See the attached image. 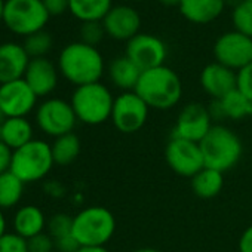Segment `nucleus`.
<instances>
[{"label":"nucleus","instance_id":"obj_1","mask_svg":"<svg viewBox=\"0 0 252 252\" xmlns=\"http://www.w3.org/2000/svg\"><path fill=\"white\" fill-rule=\"evenodd\" d=\"M58 70L70 83L76 85V88L95 83L102 77L104 58L95 46L73 42L61 51Z\"/></svg>","mask_w":252,"mask_h":252},{"label":"nucleus","instance_id":"obj_2","mask_svg":"<svg viewBox=\"0 0 252 252\" xmlns=\"http://www.w3.org/2000/svg\"><path fill=\"white\" fill-rule=\"evenodd\" d=\"M135 92L150 108L169 110L180 102L183 83L172 68L160 65L141 73Z\"/></svg>","mask_w":252,"mask_h":252},{"label":"nucleus","instance_id":"obj_3","mask_svg":"<svg viewBox=\"0 0 252 252\" xmlns=\"http://www.w3.org/2000/svg\"><path fill=\"white\" fill-rule=\"evenodd\" d=\"M205 168L215 169L218 172H225L231 169L242 156V141L228 128L215 125L206 137L199 143Z\"/></svg>","mask_w":252,"mask_h":252},{"label":"nucleus","instance_id":"obj_4","mask_svg":"<svg viewBox=\"0 0 252 252\" xmlns=\"http://www.w3.org/2000/svg\"><path fill=\"white\" fill-rule=\"evenodd\" d=\"M77 120L86 125H101L111 117L114 98L101 82L77 86L70 101Z\"/></svg>","mask_w":252,"mask_h":252},{"label":"nucleus","instance_id":"obj_5","mask_svg":"<svg viewBox=\"0 0 252 252\" xmlns=\"http://www.w3.org/2000/svg\"><path fill=\"white\" fill-rule=\"evenodd\" d=\"M116 220L102 206H89L73 217V234L80 246H104L113 237Z\"/></svg>","mask_w":252,"mask_h":252},{"label":"nucleus","instance_id":"obj_6","mask_svg":"<svg viewBox=\"0 0 252 252\" xmlns=\"http://www.w3.org/2000/svg\"><path fill=\"white\" fill-rule=\"evenodd\" d=\"M54 165L51 144L42 140H32L26 146L14 150L11 171L27 184L43 180Z\"/></svg>","mask_w":252,"mask_h":252},{"label":"nucleus","instance_id":"obj_7","mask_svg":"<svg viewBox=\"0 0 252 252\" xmlns=\"http://www.w3.org/2000/svg\"><path fill=\"white\" fill-rule=\"evenodd\" d=\"M51 15L42 0H6L3 24L18 36H32L45 30Z\"/></svg>","mask_w":252,"mask_h":252},{"label":"nucleus","instance_id":"obj_8","mask_svg":"<svg viewBox=\"0 0 252 252\" xmlns=\"http://www.w3.org/2000/svg\"><path fill=\"white\" fill-rule=\"evenodd\" d=\"M150 107L140 98L135 91L122 92L114 98L111 122L122 134H135L147 122Z\"/></svg>","mask_w":252,"mask_h":252},{"label":"nucleus","instance_id":"obj_9","mask_svg":"<svg viewBox=\"0 0 252 252\" xmlns=\"http://www.w3.org/2000/svg\"><path fill=\"white\" fill-rule=\"evenodd\" d=\"M36 122L46 135L58 138L73 132L77 117L70 102L60 98H51L39 105Z\"/></svg>","mask_w":252,"mask_h":252},{"label":"nucleus","instance_id":"obj_10","mask_svg":"<svg viewBox=\"0 0 252 252\" xmlns=\"http://www.w3.org/2000/svg\"><path fill=\"white\" fill-rule=\"evenodd\" d=\"M215 61L239 71L252 63V37L236 30L221 34L214 45Z\"/></svg>","mask_w":252,"mask_h":252},{"label":"nucleus","instance_id":"obj_11","mask_svg":"<svg viewBox=\"0 0 252 252\" xmlns=\"http://www.w3.org/2000/svg\"><path fill=\"white\" fill-rule=\"evenodd\" d=\"M126 57H128L141 71L165 65L168 49L165 42L153 34L138 33L126 42Z\"/></svg>","mask_w":252,"mask_h":252},{"label":"nucleus","instance_id":"obj_12","mask_svg":"<svg viewBox=\"0 0 252 252\" xmlns=\"http://www.w3.org/2000/svg\"><path fill=\"white\" fill-rule=\"evenodd\" d=\"M165 159L169 168L181 177H194L205 168L203 155L199 143L172 137L165 150Z\"/></svg>","mask_w":252,"mask_h":252},{"label":"nucleus","instance_id":"obj_13","mask_svg":"<svg viewBox=\"0 0 252 252\" xmlns=\"http://www.w3.org/2000/svg\"><path fill=\"white\" fill-rule=\"evenodd\" d=\"M212 116L203 104H187L178 114L172 137L200 143L212 128Z\"/></svg>","mask_w":252,"mask_h":252},{"label":"nucleus","instance_id":"obj_14","mask_svg":"<svg viewBox=\"0 0 252 252\" xmlns=\"http://www.w3.org/2000/svg\"><path fill=\"white\" fill-rule=\"evenodd\" d=\"M37 95L24 79L0 85V108L6 117H26L36 107Z\"/></svg>","mask_w":252,"mask_h":252},{"label":"nucleus","instance_id":"obj_15","mask_svg":"<svg viewBox=\"0 0 252 252\" xmlns=\"http://www.w3.org/2000/svg\"><path fill=\"white\" fill-rule=\"evenodd\" d=\"M108 34L114 40L128 42L140 33L141 17L129 5H116L101 21Z\"/></svg>","mask_w":252,"mask_h":252},{"label":"nucleus","instance_id":"obj_16","mask_svg":"<svg viewBox=\"0 0 252 252\" xmlns=\"http://www.w3.org/2000/svg\"><path fill=\"white\" fill-rule=\"evenodd\" d=\"M203 91L214 99H221L231 91L237 89V71L220 64L211 63L200 73Z\"/></svg>","mask_w":252,"mask_h":252},{"label":"nucleus","instance_id":"obj_17","mask_svg":"<svg viewBox=\"0 0 252 252\" xmlns=\"http://www.w3.org/2000/svg\"><path fill=\"white\" fill-rule=\"evenodd\" d=\"M33 92L39 96H46L52 94L58 85V70L52 61L46 57L43 58H33L29 63L26 74L23 77Z\"/></svg>","mask_w":252,"mask_h":252},{"label":"nucleus","instance_id":"obj_18","mask_svg":"<svg viewBox=\"0 0 252 252\" xmlns=\"http://www.w3.org/2000/svg\"><path fill=\"white\" fill-rule=\"evenodd\" d=\"M30 60L23 45L14 42L0 45V85L23 79Z\"/></svg>","mask_w":252,"mask_h":252},{"label":"nucleus","instance_id":"obj_19","mask_svg":"<svg viewBox=\"0 0 252 252\" xmlns=\"http://www.w3.org/2000/svg\"><path fill=\"white\" fill-rule=\"evenodd\" d=\"M225 5V0H181L178 8L187 21L209 24L222 14Z\"/></svg>","mask_w":252,"mask_h":252},{"label":"nucleus","instance_id":"obj_20","mask_svg":"<svg viewBox=\"0 0 252 252\" xmlns=\"http://www.w3.org/2000/svg\"><path fill=\"white\" fill-rule=\"evenodd\" d=\"M211 116L228 117L231 120H242L252 116V101L242 94L239 89L231 91L221 99H214L211 108Z\"/></svg>","mask_w":252,"mask_h":252},{"label":"nucleus","instance_id":"obj_21","mask_svg":"<svg viewBox=\"0 0 252 252\" xmlns=\"http://www.w3.org/2000/svg\"><path fill=\"white\" fill-rule=\"evenodd\" d=\"M141 73L143 71L126 55L114 58L108 67V76H110L111 83L116 88L122 89L123 92L135 91L138 80L141 77Z\"/></svg>","mask_w":252,"mask_h":252},{"label":"nucleus","instance_id":"obj_22","mask_svg":"<svg viewBox=\"0 0 252 252\" xmlns=\"http://www.w3.org/2000/svg\"><path fill=\"white\" fill-rule=\"evenodd\" d=\"M46 227V218L40 208L34 205H26L20 208L14 217V233L24 237L26 240L43 233Z\"/></svg>","mask_w":252,"mask_h":252},{"label":"nucleus","instance_id":"obj_23","mask_svg":"<svg viewBox=\"0 0 252 252\" xmlns=\"http://www.w3.org/2000/svg\"><path fill=\"white\" fill-rule=\"evenodd\" d=\"M33 138V126L27 117H8L0 128V141H3L12 152L26 146Z\"/></svg>","mask_w":252,"mask_h":252},{"label":"nucleus","instance_id":"obj_24","mask_svg":"<svg viewBox=\"0 0 252 252\" xmlns=\"http://www.w3.org/2000/svg\"><path fill=\"white\" fill-rule=\"evenodd\" d=\"M113 8V0H70V12L82 23L102 21Z\"/></svg>","mask_w":252,"mask_h":252},{"label":"nucleus","instance_id":"obj_25","mask_svg":"<svg viewBox=\"0 0 252 252\" xmlns=\"http://www.w3.org/2000/svg\"><path fill=\"white\" fill-rule=\"evenodd\" d=\"M224 186L222 172L203 168L194 177H191V189L196 196L202 199H212L220 194Z\"/></svg>","mask_w":252,"mask_h":252},{"label":"nucleus","instance_id":"obj_26","mask_svg":"<svg viewBox=\"0 0 252 252\" xmlns=\"http://www.w3.org/2000/svg\"><path fill=\"white\" fill-rule=\"evenodd\" d=\"M52 158L57 165L67 166L73 163L79 155H80V140L76 134L70 132L65 135H61L55 138V141L51 144Z\"/></svg>","mask_w":252,"mask_h":252},{"label":"nucleus","instance_id":"obj_27","mask_svg":"<svg viewBox=\"0 0 252 252\" xmlns=\"http://www.w3.org/2000/svg\"><path fill=\"white\" fill-rule=\"evenodd\" d=\"M24 186L11 169L0 175V209L14 208L23 197Z\"/></svg>","mask_w":252,"mask_h":252},{"label":"nucleus","instance_id":"obj_28","mask_svg":"<svg viewBox=\"0 0 252 252\" xmlns=\"http://www.w3.org/2000/svg\"><path fill=\"white\" fill-rule=\"evenodd\" d=\"M23 46L32 60L33 58H43L52 48V37L48 32L42 30V32H37L32 36H27Z\"/></svg>","mask_w":252,"mask_h":252},{"label":"nucleus","instance_id":"obj_29","mask_svg":"<svg viewBox=\"0 0 252 252\" xmlns=\"http://www.w3.org/2000/svg\"><path fill=\"white\" fill-rule=\"evenodd\" d=\"M231 21L236 32L252 37V2H240L233 6Z\"/></svg>","mask_w":252,"mask_h":252},{"label":"nucleus","instance_id":"obj_30","mask_svg":"<svg viewBox=\"0 0 252 252\" xmlns=\"http://www.w3.org/2000/svg\"><path fill=\"white\" fill-rule=\"evenodd\" d=\"M48 227V233L52 236V239H60L64 236H68L73 233V217L67 215V214H55L49 218V221L46 222Z\"/></svg>","mask_w":252,"mask_h":252},{"label":"nucleus","instance_id":"obj_31","mask_svg":"<svg viewBox=\"0 0 252 252\" xmlns=\"http://www.w3.org/2000/svg\"><path fill=\"white\" fill-rule=\"evenodd\" d=\"M105 36V30L101 21H89V23H82L80 27V42L95 46L101 43V40Z\"/></svg>","mask_w":252,"mask_h":252},{"label":"nucleus","instance_id":"obj_32","mask_svg":"<svg viewBox=\"0 0 252 252\" xmlns=\"http://www.w3.org/2000/svg\"><path fill=\"white\" fill-rule=\"evenodd\" d=\"M29 252H55V242L49 233H39L27 239Z\"/></svg>","mask_w":252,"mask_h":252},{"label":"nucleus","instance_id":"obj_33","mask_svg":"<svg viewBox=\"0 0 252 252\" xmlns=\"http://www.w3.org/2000/svg\"><path fill=\"white\" fill-rule=\"evenodd\" d=\"M0 252H29L27 240L17 233H6L0 239Z\"/></svg>","mask_w":252,"mask_h":252},{"label":"nucleus","instance_id":"obj_34","mask_svg":"<svg viewBox=\"0 0 252 252\" xmlns=\"http://www.w3.org/2000/svg\"><path fill=\"white\" fill-rule=\"evenodd\" d=\"M237 89L252 101V63L237 71Z\"/></svg>","mask_w":252,"mask_h":252},{"label":"nucleus","instance_id":"obj_35","mask_svg":"<svg viewBox=\"0 0 252 252\" xmlns=\"http://www.w3.org/2000/svg\"><path fill=\"white\" fill-rule=\"evenodd\" d=\"M55 252H77L82 246L74 237V234H68L60 239H55Z\"/></svg>","mask_w":252,"mask_h":252},{"label":"nucleus","instance_id":"obj_36","mask_svg":"<svg viewBox=\"0 0 252 252\" xmlns=\"http://www.w3.org/2000/svg\"><path fill=\"white\" fill-rule=\"evenodd\" d=\"M42 2L51 17L61 15L70 9V0H42Z\"/></svg>","mask_w":252,"mask_h":252},{"label":"nucleus","instance_id":"obj_37","mask_svg":"<svg viewBox=\"0 0 252 252\" xmlns=\"http://www.w3.org/2000/svg\"><path fill=\"white\" fill-rule=\"evenodd\" d=\"M12 150L3 143L0 141V175L8 172L11 169V162H12Z\"/></svg>","mask_w":252,"mask_h":252},{"label":"nucleus","instance_id":"obj_38","mask_svg":"<svg viewBox=\"0 0 252 252\" xmlns=\"http://www.w3.org/2000/svg\"><path fill=\"white\" fill-rule=\"evenodd\" d=\"M240 252H252V225L248 227L239 239Z\"/></svg>","mask_w":252,"mask_h":252},{"label":"nucleus","instance_id":"obj_39","mask_svg":"<svg viewBox=\"0 0 252 252\" xmlns=\"http://www.w3.org/2000/svg\"><path fill=\"white\" fill-rule=\"evenodd\" d=\"M77 252H110L105 246H82Z\"/></svg>","mask_w":252,"mask_h":252},{"label":"nucleus","instance_id":"obj_40","mask_svg":"<svg viewBox=\"0 0 252 252\" xmlns=\"http://www.w3.org/2000/svg\"><path fill=\"white\" fill-rule=\"evenodd\" d=\"M5 234H6V220H5L2 209H0V239H2Z\"/></svg>","mask_w":252,"mask_h":252},{"label":"nucleus","instance_id":"obj_41","mask_svg":"<svg viewBox=\"0 0 252 252\" xmlns=\"http://www.w3.org/2000/svg\"><path fill=\"white\" fill-rule=\"evenodd\" d=\"M180 2L181 0H159V3L166 6V8H171V6H180Z\"/></svg>","mask_w":252,"mask_h":252},{"label":"nucleus","instance_id":"obj_42","mask_svg":"<svg viewBox=\"0 0 252 252\" xmlns=\"http://www.w3.org/2000/svg\"><path fill=\"white\" fill-rule=\"evenodd\" d=\"M132 252H162V251L155 249V248H140V249H135Z\"/></svg>","mask_w":252,"mask_h":252},{"label":"nucleus","instance_id":"obj_43","mask_svg":"<svg viewBox=\"0 0 252 252\" xmlns=\"http://www.w3.org/2000/svg\"><path fill=\"white\" fill-rule=\"evenodd\" d=\"M5 3H6V0H0V21H3V12H5Z\"/></svg>","mask_w":252,"mask_h":252},{"label":"nucleus","instance_id":"obj_44","mask_svg":"<svg viewBox=\"0 0 252 252\" xmlns=\"http://www.w3.org/2000/svg\"><path fill=\"white\" fill-rule=\"evenodd\" d=\"M6 119H8V117H6V114L2 111V108H0V128H2V126H3V123L6 122Z\"/></svg>","mask_w":252,"mask_h":252},{"label":"nucleus","instance_id":"obj_45","mask_svg":"<svg viewBox=\"0 0 252 252\" xmlns=\"http://www.w3.org/2000/svg\"><path fill=\"white\" fill-rule=\"evenodd\" d=\"M125 2H140V0H125Z\"/></svg>","mask_w":252,"mask_h":252},{"label":"nucleus","instance_id":"obj_46","mask_svg":"<svg viewBox=\"0 0 252 252\" xmlns=\"http://www.w3.org/2000/svg\"><path fill=\"white\" fill-rule=\"evenodd\" d=\"M242 2H252V0H242Z\"/></svg>","mask_w":252,"mask_h":252}]
</instances>
